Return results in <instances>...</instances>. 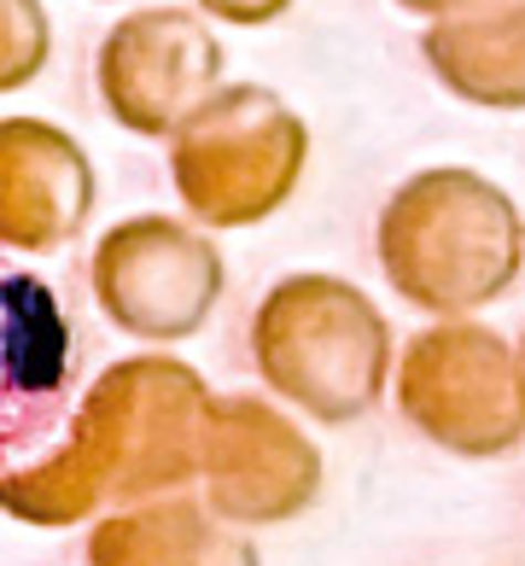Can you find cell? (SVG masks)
I'll list each match as a JSON object with an SVG mask.
<instances>
[{"label":"cell","instance_id":"12","mask_svg":"<svg viewBox=\"0 0 525 566\" xmlns=\"http://www.w3.org/2000/svg\"><path fill=\"white\" fill-rule=\"evenodd\" d=\"M432 59L468 99L525 106V18L485 30H444L432 41Z\"/></svg>","mask_w":525,"mask_h":566},{"label":"cell","instance_id":"10","mask_svg":"<svg viewBox=\"0 0 525 566\" xmlns=\"http://www.w3.org/2000/svg\"><path fill=\"white\" fill-rule=\"evenodd\" d=\"M88 566H263L245 526L228 520L199 496L164 491L112 509L88 532Z\"/></svg>","mask_w":525,"mask_h":566},{"label":"cell","instance_id":"6","mask_svg":"<svg viewBox=\"0 0 525 566\" xmlns=\"http://www.w3.org/2000/svg\"><path fill=\"white\" fill-rule=\"evenodd\" d=\"M76 386V333L59 292L0 258V473L59 438Z\"/></svg>","mask_w":525,"mask_h":566},{"label":"cell","instance_id":"2","mask_svg":"<svg viewBox=\"0 0 525 566\" xmlns=\"http://www.w3.org/2000/svg\"><path fill=\"white\" fill-rule=\"evenodd\" d=\"M251 363L309 421L350 427L386 391L391 327L350 281L292 275L258 304Z\"/></svg>","mask_w":525,"mask_h":566},{"label":"cell","instance_id":"1","mask_svg":"<svg viewBox=\"0 0 525 566\" xmlns=\"http://www.w3.org/2000/svg\"><path fill=\"white\" fill-rule=\"evenodd\" d=\"M210 386L176 356H123L88 386L65 427L24 468L0 473V514L76 526L199 479Z\"/></svg>","mask_w":525,"mask_h":566},{"label":"cell","instance_id":"13","mask_svg":"<svg viewBox=\"0 0 525 566\" xmlns=\"http://www.w3.org/2000/svg\"><path fill=\"white\" fill-rule=\"evenodd\" d=\"M41 65V18L30 0H0V88Z\"/></svg>","mask_w":525,"mask_h":566},{"label":"cell","instance_id":"15","mask_svg":"<svg viewBox=\"0 0 525 566\" xmlns=\"http://www.w3.org/2000/svg\"><path fill=\"white\" fill-rule=\"evenodd\" d=\"M514 368H519V391H525V339L514 345Z\"/></svg>","mask_w":525,"mask_h":566},{"label":"cell","instance_id":"14","mask_svg":"<svg viewBox=\"0 0 525 566\" xmlns=\"http://www.w3.org/2000/svg\"><path fill=\"white\" fill-rule=\"evenodd\" d=\"M210 7L228 18H269V12H281V0H210Z\"/></svg>","mask_w":525,"mask_h":566},{"label":"cell","instance_id":"11","mask_svg":"<svg viewBox=\"0 0 525 566\" xmlns=\"http://www.w3.org/2000/svg\"><path fill=\"white\" fill-rule=\"evenodd\" d=\"M210 71H217V48L176 12L123 24L99 59L105 94H112L117 117L135 123V129H164L181 99L199 94Z\"/></svg>","mask_w":525,"mask_h":566},{"label":"cell","instance_id":"9","mask_svg":"<svg viewBox=\"0 0 525 566\" xmlns=\"http://www.w3.org/2000/svg\"><path fill=\"white\" fill-rule=\"evenodd\" d=\"M88 217V164L41 123H0V245L53 251Z\"/></svg>","mask_w":525,"mask_h":566},{"label":"cell","instance_id":"3","mask_svg":"<svg viewBox=\"0 0 525 566\" xmlns=\"http://www.w3.org/2000/svg\"><path fill=\"white\" fill-rule=\"evenodd\" d=\"M386 281L409 304L461 316L508 292L519 275V222L491 181L473 176H420L380 217Z\"/></svg>","mask_w":525,"mask_h":566},{"label":"cell","instance_id":"8","mask_svg":"<svg viewBox=\"0 0 525 566\" xmlns=\"http://www.w3.org/2000/svg\"><path fill=\"white\" fill-rule=\"evenodd\" d=\"M304 158V135L281 106L263 94H228L222 106L199 117V129L181 140L176 176L187 205L204 222H258L292 193Z\"/></svg>","mask_w":525,"mask_h":566},{"label":"cell","instance_id":"4","mask_svg":"<svg viewBox=\"0 0 525 566\" xmlns=\"http://www.w3.org/2000/svg\"><path fill=\"white\" fill-rule=\"evenodd\" d=\"M397 409L450 455H508L525 438V391L514 345L479 322L414 333L397 368Z\"/></svg>","mask_w":525,"mask_h":566},{"label":"cell","instance_id":"5","mask_svg":"<svg viewBox=\"0 0 525 566\" xmlns=\"http://www.w3.org/2000/svg\"><path fill=\"white\" fill-rule=\"evenodd\" d=\"M199 479L228 526H281L322 496V450L263 397H210Z\"/></svg>","mask_w":525,"mask_h":566},{"label":"cell","instance_id":"7","mask_svg":"<svg viewBox=\"0 0 525 566\" xmlns=\"http://www.w3.org/2000/svg\"><path fill=\"white\" fill-rule=\"evenodd\" d=\"M94 298L146 345L193 339L222 298V258L176 222H123L94 251Z\"/></svg>","mask_w":525,"mask_h":566}]
</instances>
